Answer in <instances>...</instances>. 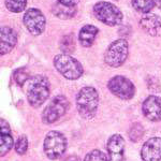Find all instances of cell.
<instances>
[{"label": "cell", "instance_id": "d6986e66", "mask_svg": "<svg viewBox=\"0 0 161 161\" xmlns=\"http://www.w3.org/2000/svg\"><path fill=\"white\" fill-rule=\"evenodd\" d=\"M60 50L64 52V54L72 53L75 50V39L72 33L64 36L60 41Z\"/></svg>", "mask_w": 161, "mask_h": 161}, {"label": "cell", "instance_id": "5bb4252c", "mask_svg": "<svg viewBox=\"0 0 161 161\" xmlns=\"http://www.w3.org/2000/svg\"><path fill=\"white\" fill-rule=\"evenodd\" d=\"M1 55H6L10 53L15 47L17 43V36L16 32L10 27L3 26L1 28Z\"/></svg>", "mask_w": 161, "mask_h": 161}, {"label": "cell", "instance_id": "44dd1931", "mask_svg": "<svg viewBox=\"0 0 161 161\" xmlns=\"http://www.w3.org/2000/svg\"><path fill=\"white\" fill-rule=\"evenodd\" d=\"M144 136V128L141 124L134 123L130 127L129 130V137L132 142H139L142 139V136Z\"/></svg>", "mask_w": 161, "mask_h": 161}, {"label": "cell", "instance_id": "8fae6325", "mask_svg": "<svg viewBox=\"0 0 161 161\" xmlns=\"http://www.w3.org/2000/svg\"><path fill=\"white\" fill-rule=\"evenodd\" d=\"M142 161H160L161 160V139L153 137L146 141L141 149Z\"/></svg>", "mask_w": 161, "mask_h": 161}, {"label": "cell", "instance_id": "30bf717a", "mask_svg": "<svg viewBox=\"0 0 161 161\" xmlns=\"http://www.w3.org/2000/svg\"><path fill=\"white\" fill-rule=\"evenodd\" d=\"M142 111L144 116L148 120H161V98L157 97V96H149L143 102Z\"/></svg>", "mask_w": 161, "mask_h": 161}, {"label": "cell", "instance_id": "7a4b0ae2", "mask_svg": "<svg viewBox=\"0 0 161 161\" xmlns=\"http://www.w3.org/2000/svg\"><path fill=\"white\" fill-rule=\"evenodd\" d=\"M99 104V95L93 87H84L76 95V106L80 115L85 119L95 117Z\"/></svg>", "mask_w": 161, "mask_h": 161}, {"label": "cell", "instance_id": "cb8c5ba5", "mask_svg": "<svg viewBox=\"0 0 161 161\" xmlns=\"http://www.w3.org/2000/svg\"><path fill=\"white\" fill-rule=\"evenodd\" d=\"M28 149V141L27 137L25 136H22L19 137V140L16 141L15 144V152L19 155H24Z\"/></svg>", "mask_w": 161, "mask_h": 161}, {"label": "cell", "instance_id": "484cf974", "mask_svg": "<svg viewBox=\"0 0 161 161\" xmlns=\"http://www.w3.org/2000/svg\"><path fill=\"white\" fill-rule=\"evenodd\" d=\"M64 161H80V159L76 157V156H70V157L67 158Z\"/></svg>", "mask_w": 161, "mask_h": 161}, {"label": "cell", "instance_id": "4316f807", "mask_svg": "<svg viewBox=\"0 0 161 161\" xmlns=\"http://www.w3.org/2000/svg\"><path fill=\"white\" fill-rule=\"evenodd\" d=\"M155 2H156V6L161 10V0H155Z\"/></svg>", "mask_w": 161, "mask_h": 161}, {"label": "cell", "instance_id": "5b68a950", "mask_svg": "<svg viewBox=\"0 0 161 161\" xmlns=\"http://www.w3.org/2000/svg\"><path fill=\"white\" fill-rule=\"evenodd\" d=\"M129 54V44L125 39H118L108 45L104 55V61L108 66L113 68H118L126 59Z\"/></svg>", "mask_w": 161, "mask_h": 161}, {"label": "cell", "instance_id": "e0dca14e", "mask_svg": "<svg viewBox=\"0 0 161 161\" xmlns=\"http://www.w3.org/2000/svg\"><path fill=\"white\" fill-rule=\"evenodd\" d=\"M52 12L54 13V15L61 19H69L71 17H73L76 13V9L75 7H70L62 4L60 2H56L52 7Z\"/></svg>", "mask_w": 161, "mask_h": 161}, {"label": "cell", "instance_id": "603a6c76", "mask_svg": "<svg viewBox=\"0 0 161 161\" xmlns=\"http://www.w3.org/2000/svg\"><path fill=\"white\" fill-rule=\"evenodd\" d=\"M84 161H110V160H108V157H106V155L103 152H101L99 149H93L86 155Z\"/></svg>", "mask_w": 161, "mask_h": 161}, {"label": "cell", "instance_id": "9a60e30c", "mask_svg": "<svg viewBox=\"0 0 161 161\" xmlns=\"http://www.w3.org/2000/svg\"><path fill=\"white\" fill-rule=\"evenodd\" d=\"M1 144H0V155L3 157L4 155L10 152L13 146V137L10 130L9 124L4 119H1Z\"/></svg>", "mask_w": 161, "mask_h": 161}, {"label": "cell", "instance_id": "3957f363", "mask_svg": "<svg viewBox=\"0 0 161 161\" xmlns=\"http://www.w3.org/2000/svg\"><path fill=\"white\" fill-rule=\"evenodd\" d=\"M54 66L62 76L68 80L80 79L84 72L83 66L80 64V61L68 54L56 55L54 58Z\"/></svg>", "mask_w": 161, "mask_h": 161}, {"label": "cell", "instance_id": "7402d4cb", "mask_svg": "<svg viewBox=\"0 0 161 161\" xmlns=\"http://www.w3.org/2000/svg\"><path fill=\"white\" fill-rule=\"evenodd\" d=\"M13 76H14L15 82H16L19 86H23V85L29 80V72L25 68H19V69L15 70Z\"/></svg>", "mask_w": 161, "mask_h": 161}, {"label": "cell", "instance_id": "6da1fadb", "mask_svg": "<svg viewBox=\"0 0 161 161\" xmlns=\"http://www.w3.org/2000/svg\"><path fill=\"white\" fill-rule=\"evenodd\" d=\"M51 92V86L47 77L44 75H35L28 80L26 95L29 104L39 108L47 100Z\"/></svg>", "mask_w": 161, "mask_h": 161}, {"label": "cell", "instance_id": "52a82bcc", "mask_svg": "<svg viewBox=\"0 0 161 161\" xmlns=\"http://www.w3.org/2000/svg\"><path fill=\"white\" fill-rule=\"evenodd\" d=\"M69 101L64 96H57L51 103L44 108L42 113V121L45 125L54 124L66 114L69 108Z\"/></svg>", "mask_w": 161, "mask_h": 161}, {"label": "cell", "instance_id": "ba28073f", "mask_svg": "<svg viewBox=\"0 0 161 161\" xmlns=\"http://www.w3.org/2000/svg\"><path fill=\"white\" fill-rule=\"evenodd\" d=\"M108 88L114 96L121 100H130L136 95V87L133 83L121 75L112 77L108 83Z\"/></svg>", "mask_w": 161, "mask_h": 161}, {"label": "cell", "instance_id": "2e32d148", "mask_svg": "<svg viewBox=\"0 0 161 161\" xmlns=\"http://www.w3.org/2000/svg\"><path fill=\"white\" fill-rule=\"evenodd\" d=\"M99 29L93 25H85L79 33L80 44L84 47H90L95 42V39L97 37Z\"/></svg>", "mask_w": 161, "mask_h": 161}, {"label": "cell", "instance_id": "ffe728a7", "mask_svg": "<svg viewBox=\"0 0 161 161\" xmlns=\"http://www.w3.org/2000/svg\"><path fill=\"white\" fill-rule=\"evenodd\" d=\"M27 6V0H6V7L13 13L24 11Z\"/></svg>", "mask_w": 161, "mask_h": 161}, {"label": "cell", "instance_id": "8992f818", "mask_svg": "<svg viewBox=\"0 0 161 161\" xmlns=\"http://www.w3.org/2000/svg\"><path fill=\"white\" fill-rule=\"evenodd\" d=\"M44 153L50 159L56 160L66 153L67 140L66 136L59 131H51L47 133L43 144Z\"/></svg>", "mask_w": 161, "mask_h": 161}, {"label": "cell", "instance_id": "9c48e42d", "mask_svg": "<svg viewBox=\"0 0 161 161\" xmlns=\"http://www.w3.org/2000/svg\"><path fill=\"white\" fill-rule=\"evenodd\" d=\"M23 23L31 35L39 36L45 29V16L39 9H28L23 17Z\"/></svg>", "mask_w": 161, "mask_h": 161}, {"label": "cell", "instance_id": "4fadbf2b", "mask_svg": "<svg viewBox=\"0 0 161 161\" xmlns=\"http://www.w3.org/2000/svg\"><path fill=\"white\" fill-rule=\"evenodd\" d=\"M140 26L146 33L152 37L161 36V19L155 14H147L140 19Z\"/></svg>", "mask_w": 161, "mask_h": 161}, {"label": "cell", "instance_id": "d4e9b609", "mask_svg": "<svg viewBox=\"0 0 161 161\" xmlns=\"http://www.w3.org/2000/svg\"><path fill=\"white\" fill-rule=\"evenodd\" d=\"M80 0H58V2H60L62 4H66V6H70V7H75L77 3H79Z\"/></svg>", "mask_w": 161, "mask_h": 161}, {"label": "cell", "instance_id": "277c9868", "mask_svg": "<svg viewBox=\"0 0 161 161\" xmlns=\"http://www.w3.org/2000/svg\"><path fill=\"white\" fill-rule=\"evenodd\" d=\"M96 19L108 26H117L123 20V13L115 4L100 1L93 6Z\"/></svg>", "mask_w": 161, "mask_h": 161}, {"label": "cell", "instance_id": "ac0fdd59", "mask_svg": "<svg viewBox=\"0 0 161 161\" xmlns=\"http://www.w3.org/2000/svg\"><path fill=\"white\" fill-rule=\"evenodd\" d=\"M134 10L141 13H148L156 6L155 0H131Z\"/></svg>", "mask_w": 161, "mask_h": 161}, {"label": "cell", "instance_id": "7c38bea8", "mask_svg": "<svg viewBox=\"0 0 161 161\" xmlns=\"http://www.w3.org/2000/svg\"><path fill=\"white\" fill-rule=\"evenodd\" d=\"M108 153L110 161H123L125 153L124 137L119 134H114L108 139Z\"/></svg>", "mask_w": 161, "mask_h": 161}]
</instances>
